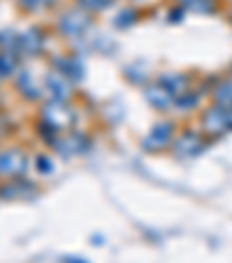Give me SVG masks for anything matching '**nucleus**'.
<instances>
[{
    "instance_id": "39448f33",
    "label": "nucleus",
    "mask_w": 232,
    "mask_h": 263,
    "mask_svg": "<svg viewBox=\"0 0 232 263\" xmlns=\"http://www.w3.org/2000/svg\"><path fill=\"white\" fill-rule=\"evenodd\" d=\"M12 68H14V59H12L10 54H3V56H0V74H7Z\"/></svg>"
},
{
    "instance_id": "f257e3e1",
    "label": "nucleus",
    "mask_w": 232,
    "mask_h": 263,
    "mask_svg": "<svg viewBox=\"0 0 232 263\" xmlns=\"http://www.w3.org/2000/svg\"><path fill=\"white\" fill-rule=\"evenodd\" d=\"M24 168V156L19 152H5L0 154V175H12Z\"/></svg>"
},
{
    "instance_id": "7ed1b4c3",
    "label": "nucleus",
    "mask_w": 232,
    "mask_h": 263,
    "mask_svg": "<svg viewBox=\"0 0 232 263\" xmlns=\"http://www.w3.org/2000/svg\"><path fill=\"white\" fill-rule=\"evenodd\" d=\"M170 130H172V126H167V124L156 126L153 133H151V138L146 140V147H165L167 140H170Z\"/></svg>"
},
{
    "instance_id": "423d86ee",
    "label": "nucleus",
    "mask_w": 232,
    "mask_h": 263,
    "mask_svg": "<svg viewBox=\"0 0 232 263\" xmlns=\"http://www.w3.org/2000/svg\"><path fill=\"white\" fill-rule=\"evenodd\" d=\"M84 7H93V10H100V7H107V0H81Z\"/></svg>"
},
{
    "instance_id": "20e7f679",
    "label": "nucleus",
    "mask_w": 232,
    "mask_h": 263,
    "mask_svg": "<svg viewBox=\"0 0 232 263\" xmlns=\"http://www.w3.org/2000/svg\"><path fill=\"white\" fill-rule=\"evenodd\" d=\"M170 91L167 89H151L146 93V98H149V103H153L156 107H167L170 105Z\"/></svg>"
},
{
    "instance_id": "f03ea898",
    "label": "nucleus",
    "mask_w": 232,
    "mask_h": 263,
    "mask_svg": "<svg viewBox=\"0 0 232 263\" xmlns=\"http://www.w3.org/2000/svg\"><path fill=\"white\" fill-rule=\"evenodd\" d=\"M86 24H89V21H86L84 16H79V14H68L63 21H60V28H63L68 35H79L81 30L86 28Z\"/></svg>"
},
{
    "instance_id": "0eeeda50",
    "label": "nucleus",
    "mask_w": 232,
    "mask_h": 263,
    "mask_svg": "<svg viewBox=\"0 0 232 263\" xmlns=\"http://www.w3.org/2000/svg\"><path fill=\"white\" fill-rule=\"evenodd\" d=\"M45 3H51V0H45Z\"/></svg>"
}]
</instances>
